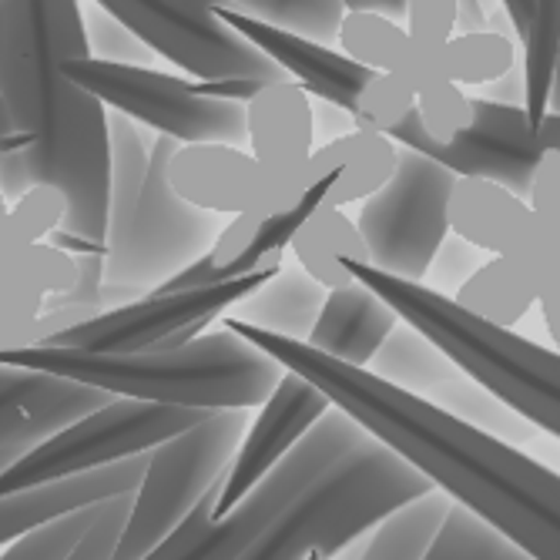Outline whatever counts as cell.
<instances>
[{"mask_svg": "<svg viewBox=\"0 0 560 560\" xmlns=\"http://www.w3.org/2000/svg\"><path fill=\"white\" fill-rule=\"evenodd\" d=\"M91 55L78 0H0V91L21 148L0 151V195L50 188L65 201L50 242L71 256H108L112 125L105 101L74 84L65 58Z\"/></svg>", "mask_w": 560, "mask_h": 560, "instance_id": "cell-1", "label": "cell"}, {"mask_svg": "<svg viewBox=\"0 0 560 560\" xmlns=\"http://www.w3.org/2000/svg\"><path fill=\"white\" fill-rule=\"evenodd\" d=\"M219 323L272 352L285 370L313 380L336 406L427 474L433 487L500 524L527 557L560 560V470L534 460L517 443L386 383L373 370L332 360L305 339L269 332L232 313H222Z\"/></svg>", "mask_w": 560, "mask_h": 560, "instance_id": "cell-2", "label": "cell"}, {"mask_svg": "<svg viewBox=\"0 0 560 560\" xmlns=\"http://www.w3.org/2000/svg\"><path fill=\"white\" fill-rule=\"evenodd\" d=\"M0 363L58 373L112 396L198 406V410H259L285 366L225 323L182 346L128 352L81 349L58 342L0 346Z\"/></svg>", "mask_w": 560, "mask_h": 560, "instance_id": "cell-3", "label": "cell"}, {"mask_svg": "<svg viewBox=\"0 0 560 560\" xmlns=\"http://www.w3.org/2000/svg\"><path fill=\"white\" fill-rule=\"evenodd\" d=\"M352 276L376 289L399 319L436 339L524 420L560 440V349H547L514 329L470 316L446 292L383 272L373 262H352Z\"/></svg>", "mask_w": 560, "mask_h": 560, "instance_id": "cell-4", "label": "cell"}, {"mask_svg": "<svg viewBox=\"0 0 560 560\" xmlns=\"http://www.w3.org/2000/svg\"><path fill=\"white\" fill-rule=\"evenodd\" d=\"M433 483L399 450L366 433L248 547L245 560L339 557L399 503Z\"/></svg>", "mask_w": 560, "mask_h": 560, "instance_id": "cell-5", "label": "cell"}, {"mask_svg": "<svg viewBox=\"0 0 560 560\" xmlns=\"http://www.w3.org/2000/svg\"><path fill=\"white\" fill-rule=\"evenodd\" d=\"M245 430L248 410H212L206 420L148 450V467L115 557H151V550L195 511V503L229 474Z\"/></svg>", "mask_w": 560, "mask_h": 560, "instance_id": "cell-6", "label": "cell"}, {"mask_svg": "<svg viewBox=\"0 0 560 560\" xmlns=\"http://www.w3.org/2000/svg\"><path fill=\"white\" fill-rule=\"evenodd\" d=\"M212 410L198 406H175V402H148L131 396H112L97 410L71 420L68 427L55 430L24 450L18 460L0 474V493L24 490L34 483L61 480L71 474L108 467L125 456H138L155 450L168 436L206 420Z\"/></svg>", "mask_w": 560, "mask_h": 560, "instance_id": "cell-7", "label": "cell"}, {"mask_svg": "<svg viewBox=\"0 0 560 560\" xmlns=\"http://www.w3.org/2000/svg\"><path fill=\"white\" fill-rule=\"evenodd\" d=\"M175 144L178 141L168 135L155 144L135 206L125 215L112 219L115 238H108L105 256L108 285H125L128 292L144 282L162 285L191 259H198L222 229L215 212L191 206L172 188L168 159Z\"/></svg>", "mask_w": 560, "mask_h": 560, "instance_id": "cell-8", "label": "cell"}, {"mask_svg": "<svg viewBox=\"0 0 560 560\" xmlns=\"http://www.w3.org/2000/svg\"><path fill=\"white\" fill-rule=\"evenodd\" d=\"M215 14L245 40L256 44L262 55H269L316 101H329V105L342 108L355 125L386 131L393 138L396 128L417 108V91L402 78L360 65L342 47L248 18L225 4H215Z\"/></svg>", "mask_w": 560, "mask_h": 560, "instance_id": "cell-9", "label": "cell"}, {"mask_svg": "<svg viewBox=\"0 0 560 560\" xmlns=\"http://www.w3.org/2000/svg\"><path fill=\"white\" fill-rule=\"evenodd\" d=\"M456 172L433 155L399 144V162L389 182L363 198L355 215L370 248V262L410 282H427L440 245L450 235V191Z\"/></svg>", "mask_w": 560, "mask_h": 560, "instance_id": "cell-10", "label": "cell"}, {"mask_svg": "<svg viewBox=\"0 0 560 560\" xmlns=\"http://www.w3.org/2000/svg\"><path fill=\"white\" fill-rule=\"evenodd\" d=\"M65 71L74 84L105 101L121 118L141 121L182 144L188 141H229L245 144V105L229 97L198 94L188 78L151 71L131 61H105L97 55L65 58Z\"/></svg>", "mask_w": 560, "mask_h": 560, "instance_id": "cell-11", "label": "cell"}, {"mask_svg": "<svg viewBox=\"0 0 560 560\" xmlns=\"http://www.w3.org/2000/svg\"><path fill=\"white\" fill-rule=\"evenodd\" d=\"M94 4L198 81L285 78L269 55L215 14L222 0H94Z\"/></svg>", "mask_w": 560, "mask_h": 560, "instance_id": "cell-12", "label": "cell"}, {"mask_svg": "<svg viewBox=\"0 0 560 560\" xmlns=\"http://www.w3.org/2000/svg\"><path fill=\"white\" fill-rule=\"evenodd\" d=\"M370 430L346 413L342 406H329V410L299 436V443L282 453L276 467L252 487L225 517H219L206 537L191 550V560H238L248 553L289 506L310 490L339 456L355 446Z\"/></svg>", "mask_w": 560, "mask_h": 560, "instance_id": "cell-13", "label": "cell"}, {"mask_svg": "<svg viewBox=\"0 0 560 560\" xmlns=\"http://www.w3.org/2000/svg\"><path fill=\"white\" fill-rule=\"evenodd\" d=\"M282 266H266L242 279L215 282V285H191V289H151L135 302H125L118 310L91 313L58 332H50L40 342L58 346H81V349H105V352H128V349H151V346H182L206 332L222 313L248 292H256L269 282Z\"/></svg>", "mask_w": 560, "mask_h": 560, "instance_id": "cell-14", "label": "cell"}, {"mask_svg": "<svg viewBox=\"0 0 560 560\" xmlns=\"http://www.w3.org/2000/svg\"><path fill=\"white\" fill-rule=\"evenodd\" d=\"M366 370L517 446H527L537 436V427L530 420H524L511 402H503L470 370L456 363L436 339L406 319L386 336Z\"/></svg>", "mask_w": 560, "mask_h": 560, "instance_id": "cell-15", "label": "cell"}, {"mask_svg": "<svg viewBox=\"0 0 560 560\" xmlns=\"http://www.w3.org/2000/svg\"><path fill=\"white\" fill-rule=\"evenodd\" d=\"M550 144H560V112H547L534 121L527 105L483 94L474 97V125L460 138L436 144L423 155H433L456 175L493 178L527 198L530 175Z\"/></svg>", "mask_w": 560, "mask_h": 560, "instance_id": "cell-16", "label": "cell"}, {"mask_svg": "<svg viewBox=\"0 0 560 560\" xmlns=\"http://www.w3.org/2000/svg\"><path fill=\"white\" fill-rule=\"evenodd\" d=\"M168 182L185 201L215 215H269L305 198L272 178L252 151L229 141H178Z\"/></svg>", "mask_w": 560, "mask_h": 560, "instance_id": "cell-17", "label": "cell"}, {"mask_svg": "<svg viewBox=\"0 0 560 560\" xmlns=\"http://www.w3.org/2000/svg\"><path fill=\"white\" fill-rule=\"evenodd\" d=\"M446 215L453 235L467 238L487 256L521 259L530 272L560 242V232L544 225L524 195L480 175H456Z\"/></svg>", "mask_w": 560, "mask_h": 560, "instance_id": "cell-18", "label": "cell"}, {"mask_svg": "<svg viewBox=\"0 0 560 560\" xmlns=\"http://www.w3.org/2000/svg\"><path fill=\"white\" fill-rule=\"evenodd\" d=\"M329 406L332 399L313 380L299 376L295 370H285L279 376L269 399L256 410V420H248V430L232 456V467L219 490L215 521L225 517L232 506L269 474V467H276L279 456L289 453L299 443V436L310 430Z\"/></svg>", "mask_w": 560, "mask_h": 560, "instance_id": "cell-19", "label": "cell"}, {"mask_svg": "<svg viewBox=\"0 0 560 560\" xmlns=\"http://www.w3.org/2000/svg\"><path fill=\"white\" fill-rule=\"evenodd\" d=\"M323 201L305 191L299 206L269 212V215H232L229 225L219 229L215 242L191 259L185 269H178L172 279H165L155 289H191V285H215L229 279H242L266 266H282V256L289 252V242L295 229L319 209Z\"/></svg>", "mask_w": 560, "mask_h": 560, "instance_id": "cell-20", "label": "cell"}, {"mask_svg": "<svg viewBox=\"0 0 560 560\" xmlns=\"http://www.w3.org/2000/svg\"><path fill=\"white\" fill-rule=\"evenodd\" d=\"M242 105H245V131H248L252 155L259 159V165L272 178L305 195L302 168L316 151L313 94L285 74L259 84Z\"/></svg>", "mask_w": 560, "mask_h": 560, "instance_id": "cell-21", "label": "cell"}, {"mask_svg": "<svg viewBox=\"0 0 560 560\" xmlns=\"http://www.w3.org/2000/svg\"><path fill=\"white\" fill-rule=\"evenodd\" d=\"M108 399L112 393L68 376L0 363V450L34 446Z\"/></svg>", "mask_w": 560, "mask_h": 560, "instance_id": "cell-22", "label": "cell"}, {"mask_svg": "<svg viewBox=\"0 0 560 560\" xmlns=\"http://www.w3.org/2000/svg\"><path fill=\"white\" fill-rule=\"evenodd\" d=\"M399 162V144L376 128L352 125L323 148H316L302 168V188L323 206H355L380 191Z\"/></svg>", "mask_w": 560, "mask_h": 560, "instance_id": "cell-23", "label": "cell"}, {"mask_svg": "<svg viewBox=\"0 0 560 560\" xmlns=\"http://www.w3.org/2000/svg\"><path fill=\"white\" fill-rule=\"evenodd\" d=\"M144 467H148V453H138V456L115 460L108 467H97V470H84V474H71L61 480L0 493V547L14 544L27 530L74 511V506L138 490Z\"/></svg>", "mask_w": 560, "mask_h": 560, "instance_id": "cell-24", "label": "cell"}, {"mask_svg": "<svg viewBox=\"0 0 560 560\" xmlns=\"http://www.w3.org/2000/svg\"><path fill=\"white\" fill-rule=\"evenodd\" d=\"M336 44L360 65L402 78L413 91L446 81L443 58H440L443 47H427L413 40L402 18H393L386 11L346 8L336 31Z\"/></svg>", "mask_w": 560, "mask_h": 560, "instance_id": "cell-25", "label": "cell"}, {"mask_svg": "<svg viewBox=\"0 0 560 560\" xmlns=\"http://www.w3.org/2000/svg\"><path fill=\"white\" fill-rule=\"evenodd\" d=\"M399 323L402 319L393 305L363 279H355L342 289H329L323 313L310 329V336H305V342L339 363L366 370L380 346L386 342V336Z\"/></svg>", "mask_w": 560, "mask_h": 560, "instance_id": "cell-26", "label": "cell"}, {"mask_svg": "<svg viewBox=\"0 0 560 560\" xmlns=\"http://www.w3.org/2000/svg\"><path fill=\"white\" fill-rule=\"evenodd\" d=\"M289 252L295 266L305 269L326 289H342L355 282L352 262H370V248L360 232V222L349 219L339 206L313 209V215L295 229Z\"/></svg>", "mask_w": 560, "mask_h": 560, "instance_id": "cell-27", "label": "cell"}, {"mask_svg": "<svg viewBox=\"0 0 560 560\" xmlns=\"http://www.w3.org/2000/svg\"><path fill=\"white\" fill-rule=\"evenodd\" d=\"M326 295L329 289L319 285L305 269L282 266L269 282H262L256 292H248L242 302H235L229 313L252 326H262L269 332L305 339L323 313Z\"/></svg>", "mask_w": 560, "mask_h": 560, "instance_id": "cell-28", "label": "cell"}, {"mask_svg": "<svg viewBox=\"0 0 560 560\" xmlns=\"http://www.w3.org/2000/svg\"><path fill=\"white\" fill-rule=\"evenodd\" d=\"M450 299L470 316H480L503 329H514L524 323L530 305L537 302V282L521 259L490 256L456 285Z\"/></svg>", "mask_w": 560, "mask_h": 560, "instance_id": "cell-29", "label": "cell"}, {"mask_svg": "<svg viewBox=\"0 0 560 560\" xmlns=\"http://www.w3.org/2000/svg\"><path fill=\"white\" fill-rule=\"evenodd\" d=\"M453 497L440 487H430L427 493L399 503L393 514H386L360 544V550H349L352 557L370 560H427L430 544L450 511Z\"/></svg>", "mask_w": 560, "mask_h": 560, "instance_id": "cell-30", "label": "cell"}, {"mask_svg": "<svg viewBox=\"0 0 560 560\" xmlns=\"http://www.w3.org/2000/svg\"><path fill=\"white\" fill-rule=\"evenodd\" d=\"M443 71L450 81L464 88H487L511 74L521 61V40L514 34H503L497 27L483 31H456L443 50Z\"/></svg>", "mask_w": 560, "mask_h": 560, "instance_id": "cell-31", "label": "cell"}, {"mask_svg": "<svg viewBox=\"0 0 560 560\" xmlns=\"http://www.w3.org/2000/svg\"><path fill=\"white\" fill-rule=\"evenodd\" d=\"M430 560H521L527 550L500 524L483 517L474 506L453 500L430 544Z\"/></svg>", "mask_w": 560, "mask_h": 560, "instance_id": "cell-32", "label": "cell"}, {"mask_svg": "<svg viewBox=\"0 0 560 560\" xmlns=\"http://www.w3.org/2000/svg\"><path fill=\"white\" fill-rule=\"evenodd\" d=\"M557 50H560V0H537L530 34L521 44V68H524V88H527L524 105L534 121L547 115Z\"/></svg>", "mask_w": 560, "mask_h": 560, "instance_id": "cell-33", "label": "cell"}, {"mask_svg": "<svg viewBox=\"0 0 560 560\" xmlns=\"http://www.w3.org/2000/svg\"><path fill=\"white\" fill-rule=\"evenodd\" d=\"M222 4L326 44L336 40L339 21L346 14V0H222Z\"/></svg>", "mask_w": 560, "mask_h": 560, "instance_id": "cell-34", "label": "cell"}, {"mask_svg": "<svg viewBox=\"0 0 560 560\" xmlns=\"http://www.w3.org/2000/svg\"><path fill=\"white\" fill-rule=\"evenodd\" d=\"M97 511H101V500L74 506V511L47 521V524L27 530L24 537H18L14 544H8L4 557L8 560H74V550L81 547L84 534L91 530Z\"/></svg>", "mask_w": 560, "mask_h": 560, "instance_id": "cell-35", "label": "cell"}, {"mask_svg": "<svg viewBox=\"0 0 560 560\" xmlns=\"http://www.w3.org/2000/svg\"><path fill=\"white\" fill-rule=\"evenodd\" d=\"M131 503H135V490L101 500V511H97L91 530L84 534L81 547L74 550V560H108V557H115L118 544L125 537V527L131 521Z\"/></svg>", "mask_w": 560, "mask_h": 560, "instance_id": "cell-36", "label": "cell"}, {"mask_svg": "<svg viewBox=\"0 0 560 560\" xmlns=\"http://www.w3.org/2000/svg\"><path fill=\"white\" fill-rule=\"evenodd\" d=\"M456 18H460L456 0H406L402 4L406 31L427 47H443L456 34Z\"/></svg>", "mask_w": 560, "mask_h": 560, "instance_id": "cell-37", "label": "cell"}, {"mask_svg": "<svg viewBox=\"0 0 560 560\" xmlns=\"http://www.w3.org/2000/svg\"><path fill=\"white\" fill-rule=\"evenodd\" d=\"M480 262H483V259H480V248L470 245L467 238H460V235H453V232H450L446 242H443L440 252H436V259H433L430 272H427V285L436 289V292L453 295L456 285H460Z\"/></svg>", "mask_w": 560, "mask_h": 560, "instance_id": "cell-38", "label": "cell"}, {"mask_svg": "<svg viewBox=\"0 0 560 560\" xmlns=\"http://www.w3.org/2000/svg\"><path fill=\"white\" fill-rule=\"evenodd\" d=\"M527 201L544 219V225L560 232V144L544 148V155L527 185Z\"/></svg>", "mask_w": 560, "mask_h": 560, "instance_id": "cell-39", "label": "cell"}, {"mask_svg": "<svg viewBox=\"0 0 560 560\" xmlns=\"http://www.w3.org/2000/svg\"><path fill=\"white\" fill-rule=\"evenodd\" d=\"M530 276L537 282V302H540L547 332H550L553 346L560 349V242L534 266Z\"/></svg>", "mask_w": 560, "mask_h": 560, "instance_id": "cell-40", "label": "cell"}, {"mask_svg": "<svg viewBox=\"0 0 560 560\" xmlns=\"http://www.w3.org/2000/svg\"><path fill=\"white\" fill-rule=\"evenodd\" d=\"M497 4H500V11H503L506 18H511L517 37H521V44H524V37L530 34V24H534L537 0H497Z\"/></svg>", "mask_w": 560, "mask_h": 560, "instance_id": "cell-41", "label": "cell"}, {"mask_svg": "<svg viewBox=\"0 0 560 560\" xmlns=\"http://www.w3.org/2000/svg\"><path fill=\"white\" fill-rule=\"evenodd\" d=\"M460 4V18H456V31H483L490 21V11L483 0H456Z\"/></svg>", "mask_w": 560, "mask_h": 560, "instance_id": "cell-42", "label": "cell"}, {"mask_svg": "<svg viewBox=\"0 0 560 560\" xmlns=\"http://www.w3.org/2000/svg\"><path fill=\"white\" fill-rule=\"evenodd\" d=\"M21 148V138H18V128H14V115H11V105L4 91H0V151H14Z\"/></svg>", "mask_w": 560, "mask_h": 560, "instance_id": "cell-43", "label": "cell"}, {"mask_svg": "<svg viewBox=\"0 0 560 560\" xmlns=\"http://www.w3.org/2000/svg\"><path fill=\"white\" fill-rule=\"evenodd\" d=\"M402 4L406 0H346V8H373V11H386L393 18H402Z\"/></svg>", "mask_w": 560, "mask_h": 560, "instance_id": "cell-44", "label": "cell"}, {"mask_svg": "<svg viewBox=\"0 0 560 560\" xmlns=\"http://www.w3.org/2000/svg\"><path fill=\"white\" fill-rule=\"evenodd\" d=\"M547 112H560V50H557V65H553V81H550Z\"/></svg>", "mask_w": 560, "mask_h": 560, "instance_id": "cell-45", "label": "cell"}, {"mask_svg": "<svg viewBox=\"0 0 560 560\" xmlns=\"http://www.w3.org/2000/svg\"><path fill=\"white\" fill-rule=\"evenodd\" d=\"M24 450H31V446H4V450H0V474H4Z\"/></svg>", "mask_w": 560, "mask_h": 560, "instance_id": "cell-46", "label": "cell"}]
</instances>
